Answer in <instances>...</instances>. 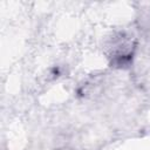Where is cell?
Instances as JSON below:
<instances>
[{
  "mask_svg": "<svg viewBox=\"0 0 150 150\" xmlns=\"http://www.w3.org/2000/svg\"><path fill=\"white\" fill-rule=\"evenodd\" d=\"M132 55H134V45L131 41H129L127 38H124L122 34L112 43L111 47V54H110V63L114 67L123 68L130 66L132 62Z\"/></svg>",
  "mask_w": 150,
  "mask_h": 150,
  "instance_id": "cell-1",
  "label": "cell"
}]
</instances>
